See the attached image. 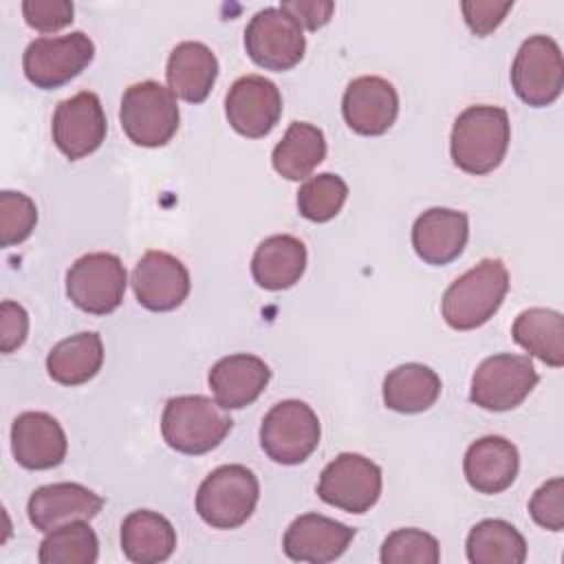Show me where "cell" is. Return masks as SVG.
Masks as SVG:
<instances>
[{
  "label": "cell",
  "instance_id": "obj_1",
  "mask_svg": "<svg viewBox=\"0 0 564 564\" xmlns=\"http://www.w3.org/2000/svg\"><path fill=\"white\" fill-rule=\"evenodd\" d=\"M509 139L511 126L505 108L469 106L456 117L452 128V161L467 174H489L502 163Z\"/></svg>",
  "mask_w": 564,
  "mask_h": 564
},
{
  "label": "cell",
  "instance_id": "obj_2",
  "mask_svg": "<svg viewBox=\"0 0 564 564\" xmlns=\"http://www.w3.org/2000/svg\"><path fill=\"white\" fill-rule=\"evenodd\" d=\"M509 291V271L502 260L485 258L456 278L441 302L447 326L471 330L489 322Z\"/></svg>",
  "mask_w": 564,
  "mask_h": 564
},
{
  "label": "cell",
  "instance_id": "obj_3",
  "mask_svg": "<svg viewBox=\"0 0 564 564\" xmlns=\"http://www.w3.org/2000/svg\"><path fill=\"white\" fill-rule=\"evenodd\" d=\"M234 421L216 401L203 394L172 397L161 416L163 441L189 456L207 454L229 434Z\"/></svg>",
  "mask_w": 564,
  "mask_h": 564
},
{
  "label": "cell",
  "instance_id": "obj_4",
  "mask_svg": "<svg viewBox=\"0 0 564 564\" xmlns=\"http://www.w3.org/2000/svg\"><path fill=\"white\" fill-rule=\"evenodd\" d=\"M260 498V485L245 465H220L198 487L196 511L214 529H236L245 524Z\"/></svg>",
  "mask_w": 564,
  "mask_h": 564
},
{
  "label": "cell",
  "instance_id": "obj_5",
  "mask_svg": "<svg viewBox=\"0 0 564 564\" xmlns=\"http://www.w3.org/2000/svg\"><path fill=\"white\" fill-rule=\"evenodd\" d=\"M126 137L143 148L165 145L178 130L176 95L159 82H139L126 88L119 108Z\"/></svg>",
  "mask_w": 564,
  "mask_h": 564
},
{
  "label": "cell",
  "instance_id": "obj_6",
  "mask_svg": "<svg viewBox=\"0 0 564 564\" xmlns=\"http://www.w3.org/2000/svg\"><path fill=\"white\" fill-rule=\"evenodd\" d=\"M319 419L313 408L297 399L275 403L262 419L260 445L280 465L304 463L319 445Z\"/></svg>",
  "mask_w": 564,
  "mask_h": 564
},
{
  "label": "cell",
  "instance_id": "obj_7",
  "mask_svg": "<svg viewBox=\"0 0 564 564\" xmlns=\"http://www.w3.org/2000/svg\"><path fill=\"white\" fill-rule=\"evenodd\" d=\"M126 267L115 253L95 251L77 258L66 273L68 300L90 315L112 313L126 293Z\"/></svg>",
  "mask_w": 564,
  "mask_h": 564
},
{
  "label": "cell",
  "instance_id": "obj_8",
  "mask_svg": "<svg viewBox=\"0 0 564 564\" xmlns=\"http://www.w3.org/2000/svg\"><path fill=\"white\" fill-rule=\"evenodd\" d=\"M538 379L529 355H491L474 370L469 399L482 410H513L531 394Z\"/></svg>",
  "mask_w": 564,
  "mask_h": 564
},
{
  "label": "cell",
  "instance_id": "obj_9",
  "mask_svg": "<svg viewBox=\"0 0 564 564\" xmlns=\"http://www.w3.org/2000/svg\"><path fill=\"white\" fill-rule=\"evenodd\" d=\"M93 57V40L84 31H73L59 37L33 40L22 55V68L33 86L51 90L77 77Z\"/></svg>",
  "mask_w": 564,
  "mask_h": 564
},
{
  "label": "cell",
  "instance_id": "obj_10",
  "mask_svg": "<svg viewBox=\"0 0 564 564\" xmlns=\"http://www.w3.org/2000/svg\"><path fill=\"white\" fill-rule=\"evenodd\" d=\"M511 86L533 108L549 106L560 97L564 88V62L553 37L531 35L522 42L511 66Z\"/></svg>",
  "mask_w": 564,
  "mask_h": 564
},
{
  "label": "cell",
  "instance_id": "obj_11",
  "mask_svg": "<svg viewBox=\"0 0 564 564\" xmlns=\"http://www.w3.org/2000/svg\"><path fill=\"white\" fill-rule=\"evenodd\" d=\"M247 55L267 70L293 68L306 51L302 26L280 7L258 11L245 29Z\"/></svg>",
  "mask_w": 564,
  "mask_h": 564
},
{
  "label": "cell",
  "instance_id": "obj_12",
  "mask_svg": "<svg viewBox=\"0 0 564 564\" xmlns=\"http://www.w3.org/2000/svg\"><path fill=\"white\" fill-rule=\"evenodd\" d=\"M317 496L341 511L366 513L381 496V469L361 454L344 452L324 467Z\"/></svg>",
  "mask_w": 564,
  "mask_h": 564
},
{
  "label": "cell",
  "instance_id": "obj_13",
  "mask_svg": "<svg viewBox=\"0 0 564 564\" xmlns=\"http://www.w3.org/2000/svg\"><path fill=\"white\" fill-rule=\"evenodd\" d=\"M106 115L95 93L82 90L57 104L53 112V141L57 150L70 159H84L106 139Z\"/></svg>",
  "mask_w": 564,
  "mask_h": 564
},
{
  "label": "cell",
  "instance_id": "obj_14",
  "mask_svg": "<svg viewBox=\"0 0 564 564\" xmlns=\"http://www.w3.org/2000/svg\"><path fill=\"white\" fill-rule=\"evenodd\" d=\"M229 126L249 139L267 137L282 115V95L271 79L245 75L236 79L225 97Z\"/></svg>",
  "mask_w": 564,
  "mask_h": 564
},
{
  "label": "cell",
  "instance_id": "obj_15",
  "mask_svg": "<svg viewBox=\"0 0 564 564\" xmlns=\"http://www.w3.org/2000/svg\"><path fill=\"white\" fill-rule=\"evenodd\" d=\"M132 289L143 308L174 311L189 293V271L172 253L145 251L132 271Z\"/></svg>",
  "mask_w": 564,
  "mask_h": 564
},
{
  "label": "cell",
  "instance_id": "obj_16",
  "mask_svg": "<svg viewBox=\"0 0 564 564\" xmlns=\"http://www.w3.org/2000/svg\"><path fill=\"white\" fill-rule=\"evenodd\" d=\"M341 112L350 130L364 137H377L390 130L399 112L394 86L377 75H364L346 86Z\"/></svg>",
  "mask_w": 564,
  "mask_h": 564
},
{
  "label": "cell",
  "instance_id": "obj_17",
  "mask_svg": "<svg viewBox=\"0 0 564 564\" xmlns=\"http://www.w3.org/2000/svg\"><path fill=\"white\" fill-rule=\"evenodd\" d=\"M352 538V527L322 513H304L289 524L282 549L293 562L326 564L341 557Z\"/></svg>",
  "mask_w": 564,
  "mask_h": 564
},
{
  "label": "cell",
  "instance_id": "obj_18",
  "mask_svg": "<svg viewBox=\"0 0 564 564\" xmlns=\"http://www.w3.org/2000/svg\"><path fill=\"white\" fill-rule=\"evenodd\" d=\"M104 507V498L79 482H53L37 487L29 502L26 513L37 531H53L73 520H90Z\"/></svg>",
  "mask_w": 564,
  "mask_h": 564
},
{
  "label": "cell",
  "instance_id": "obj_19",
  "mask_svg": "<svg viewBox=\"0 0 564 564\" xmlns=\"http://www.w3.org/2000/svg\"><path fill=\"white\" fill-rule=\"evenodd\" d=\"M66 434L46 412H22L11 425V452L24 469H51L66 458Z\"/></svg>",
  "mask_w": 564,
  "mask_h": 564
},
{
  "label": "cell",
  "instance_id": "obj_20",
  "mask_svg": "<svg viewBox=\"0 0 564 564\" xmlns=\"http://www.w3.org/2000/svg\"><path fill=\"white\" fill-rule=\"evenodd\" d=\"M467 238V214L447 207H432L423 212L412 227V247L416 256L434 267L456 260L463 253Z\"/></svg>",
  "mask_w": 564,
  "mask_h": 564
},
{
  "label": "cell",
  "instance_id": "obj_21",
  "mask_svg": "<svg viewBox=\"0 0 564 564\" xmlns=\"http://www.w3.org/2000/svg\"><path fill=\"white\" fill-rule=\"evenodd\" d=\"M271 379L269 366L256 355H229L218 359L209 370V388L216 403L225 410H240L253 403Z\"/></svg>",
  "mask_w": 564,
  "mask_h": 564
},
{
  "label": "cell",
  "instance_id": "obj_22",
  "mask_svg": "<svg viewBox=\"0 0 564 564\" xmlns=\"http://www.w3.org/2000/svg\"><path fill=\"white\" fill-rule=\"evenodd\" d=\"M518 449L502 436H482L474 441L463 460V471L469 487L487 496L509 489L518 476Z\"/></svg>",
  "mask_w": 564,
  "mask_h": 564
},
{
  "label": "cell",
  "instance_id": "obj_23",
  "mask_svg": "<svg viewBox=\"0 0 564 564\" xmlns=\"http://www.w3.org/2000/svg\"><path fill=\"white\" fill-rule=\"evenodd\" d=\"M167 88L187 104H200L218 77V59L203 42H181L167 57Z\"/></svg>",
  "mask_w": 564,
  "mask_h": 564
},
{
  "label": "cell",
  "instance_id": "obj_24",
  "mask_svg": "<svg viewBox=\"0 0 564 564\" xmlns=\"http://www.w3.org/2000/svg\"><path fill=\"white\" fill-rule=\"evenodd\" d=\"M306 269V247L300 238L275 234L264 238L251 258V275L267 291L293 286Z\"/></svg>",
  "mask_w": 564,
  "mask_h": 564
},
{
  "label": "cell",
  "instance_id": "obj_25",
  "mask_svg": "<svg viewBox=\"0 0 564 564\" xmlns=\"http://www.w3.org/2000/svg\"><path fill=\"white\" fill-rule=\"evenodd\" d=\"M176 549V531L156 511L139 509L121 522V551L134 564L165 562Z\"/></svg>",
  "mask_w": 564,
  "mask_h": 564
},
{
  "label": "cell",
  "instance_id": "obj_26",
  "mask_svg": "<svg viewBox=\"0 0 564 564\" xmlns=\"http://www.w3.org/2000/svg\"><path fill=\"white\" fill-rule=\"evenodd\" d=\"M101 364L104 344L93 330L62 339L46 357L48 377L62 386H82L90 381L101 370Z\"/></svg>",
  "mask_w": 564,
  "mask_h": 564
},
{
  "label": "cell",
  "instance_id": "obj_27",
  "mask_svg": "<svg viewBox=\"0 0 564 564\" xmlns=\"http://www.w3.org/2000/svg\"><path fill=\"white\" fill-rule=\"evenodd\" d=\"M513 341L546 366L564 364V317L551 308H527L511 326Z\"/></svg>",
  "mask_w": 564,
  "mask_h": 564
},
{
  "label": "cell",
  "instance_id": "obj_28",
  "mask_svg": "<svg viewBox=\"0 0 564 564\" xmlns=\"http://www.w3.org/2000/svg\"><path fill=\"white\" fill-rule=\"evenodd\" d=\"M326 156L324 132L306 121H293L273 148V170L286 181L306 178Z\"/></svg>",
  "mask_w": 564,
  "mask_h": 564
},
{
  "label": "cell",
  "instance_id": "obj_29",
  "mask_svg": "<svg viewBox=\"0 0 564 564\" xmlns=\"http://www.w3.org/2000/svg\"><path fill=\"white\" fill-rule=\"evenodd\" d=\"M441 394L438 375L423 364H403L383 379V403L401 414H416L436 403Z\"/></svg>",
  "mask_w": 564,
  "mask_h": 564
},
{
  "label": "cell",
  "instance_id": "obj_30",
  "mask_svg": "<svg viewBox=\"0 0 564 564\" xmlns=\"http://www.w3.org/2000/svg\"><path fill=\"white\" fill-rule=\"evenodd\" d=\"M465 551L471 564H522L527 560L524 535L498 518L478 522L467 535Z\"/></svg>",
  "mask_w": 564,
  "mask_h": 564
},
{
  "label": "cell",
  "instance_id": "obj_31",
  "mask_svg": "<svg viewBox=\"0 0 564 564\" xmlns=\"http://www.w3.org/2000/svg\"><path fill=\"white\" fill-rule=\"evenodd\" d=\"M99 542L86 520L66 522L46 533L37 560L42 564H95Z\"/></svg>",
  "mask_w": 564,
  "mask_h": 564
},
{
  "label": "cell",
  "instance_id": "obj_32",
  "mask_svg": "<svg viewBox=\"0 0 564 564\" xmlns=\"http://www.w3.org/2000/svg\"><path fill=\"white\" fill-rule=\"evenodd\" d=\"M348 196V185L341 176L324 172L311 176L297 192V209L306 220L326 223L335 218Z\"/></svg>",
  "mask_w": 564,
  "mask_h": 564
},
{
  "label": "cell",
  "instance_id": "obj_33",
  "mask_svg": "<svg viewBox=\"0 0 564 564\" xmlns=\"http://www.w3.org/2000/svg\"><path fill=\"white\" fill-rule=\"evenodd\" d=\"M379 560L383 564H436L441 546L434 535L421 529H397L383 540Z\"/></svg>",
  "mask_w": 564,
  "mask_h": 564
},
{
  "label": "cell",
  "instance_id": "obj_34",
  "mask_svg": "<svg viewBox=\"0 0 564 564\" xmlns=\"http://www.w3.org/2000/svg\"><path fill=\"white\" fill-rule=\"evenodd\" d=\"M37 223L35 203L22 194L4 189L0 192V242L2 247H13L24 242Z\"/></svg>",
  "mask_w": 564,
  "mask_h": 564
},
{
  "label": "cell",
  "instance_id": "obj_35",
  "mask_svg": "<svg viewBox=\"0 0 564 564\" xmlns=\"http://www.w3.org/2000/svg\"><path fill=\"white\" fill-rule=\"evenodd\" d=\"M529 513L535 524L549 531L564 529V480L551 478L540 489H535L529 500Z\"/></svg>",
  "mask_w": 564,
  "mask_h": 564
},
{
  "label": "cell",
  "instance_id": "obj_36",
  "mask_svg": "<svg viewBox=\"0 0 564 564\" xmlns=\"http://www.w3.org/2000/svg\"><path fill=\"white\" fill-rule=\"evenodd\" d=\"M75 7L68 0H24L22 15L26 24L40 33L62 31L73 22Z\"/></svg>",
  "mask_w": 564,
  "mask_h": 564
},
{
  "label": "cell",
  "instance_id": "obj_37",
  "mask_svg": "<svg viewBox=\"0 0 564 564\" xmlns=\"http://www.w3.org/2000/svg\"><path fill=\"white\" fill-rule=\"evenodd\" d=\"M513 2L505 0V2H496V0H465L460 4L463 15L467 26L471 29V33L476 35H489L491 31H496L500 26V22L505 20V15L511 11Z\"/></svg>",
  "mask_w": 564,
  "mask_h": 564
},
{
  "label": "cell",
  "instance_id": "obj_38",
  "mask_svg": "<svg viewBox=\"0 0 564 564\" xmlns=\"http://www.w3.org/2000/svg\"><path fill=\"white\" fill-rule=\"evenodd\" d=\"M26 333H29L26 311L15 302L4 300L0 304V350L13 352L24 344Z\"/></svg>",
  "mask_w": 564,
  "mask_h": 564
},
{
  "label": "cell",
  "instance_id": "obj_39",
  "mask_svg": "<svg viewBox=\"0 0 564 564\" xmlns=\"http://www.w3.org/2000/svg\"><path fill=\"white\" fill-rule=\"evenodd\" d=\"M282 11H286L300 26L308 31H317L333 18L335 2L330 0H284L280 4Z\"/></svg>",
  "mask_w": 564,
  "mask_h": 564
}]
</instances>
